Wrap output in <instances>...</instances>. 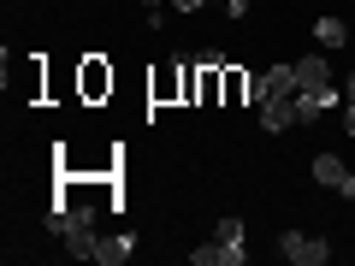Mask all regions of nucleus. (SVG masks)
<instances>
[{
	"label": "nucleus",
	"instance_id": "nucleus-1",
	"mask_svg": "<svg viewBox=\"0 0 355 266\" xmlns=\"http://www.w3.org/2000/svg\"><path fill=\"white\" fill-rule=\"evenodd\" d=\"M279 254H284L291 266H326V260H331V242H326V237H302V231H284V237H279Z\"/></svg>",
	"mask_w": 355,
	"mask_h": 266
},
{
	"label": "nucleus",
	"instance_id": "nucleus-2",
	"mask_svg": "<svg viewBox=\"0 0 355 266\" xmlns=\"http://www.w3.org/2000/svg\"><path fill=\"white\" fill-rule=\"evenodd\" d=\"M331 107H338V89H296V125H314V118H326Z\"/></svg>",
	"mask_w": 355,
	"mask_h": 266
},
{
	"label": "nucleus",
	"instance_id": "nucleus-6",
	"mask_svg": "<svg viewBox=\"0 0 355 266\" xmlns=\"http://www.w3.org/2000/svg\"><path fill=\"white\" fill-rule=\"evenodd\" d=\"M326 83H331L326 53H308V60H296V89H326Z\"/></svg>",
	"mask_w": 355,
	"mask_h": 266
},
{
	"label": "nucleus",
	"instance_id": "nucleus-13",
	"mask_svg": "<svg viewBox=\"0 0 355 266\" xmlns=\"http://www.w3.org/2000/svg\"><path fill=\"white\" fill-rule=\"evenodd\" d=\"M343 136H355V101L343 107Z\"/></svg>",
	"mask_w": 355,
	"mask_h": 266
},
{
	"label": "nucleus",
	"instance_id": "nucleus-12",
	"mask_svg": "<svg viewBox=\"0 0 355 266\" xmlns=\"http://www.w3.org/2000/svg\"><path fill=\"white\" fill-rule=\"evenodd\" d=\"M338 195H343V202H355V172H349V177L338 184Z\"/></svg>",
	"mask_w": 355,
	"mask_h": 266
},
{
	"label": "nucleus",
	"instance_id": "nucleus-14",
	"mask_svg": "<svg viewBox=\"0 0 355 266\" xmlns=\"http://www.w3.org/2000/svg\"><path fill=\"white\" fill-rule=\"evenodd\" d=\"M349 101H355V77H349Z\"/></svg>",
	"mask_w": 355,
	"mask_h": 266
},
{
	"label": "nucleus",
	"instance_id": "nucleus-15",
	"mask_svg": "<svg viewBox=\"0 0 355 266\" xmlns=\"http://www.w3.org/2000/svg\"><path fill=\"white\" fill-rule=\"evenodd\" d=\"M219 6H225V0H219Z\"/></svg>",
	"mask_w": 355,
	"mask_h": 266
},
{
	"label": "nucleus",
	"instance_id": "nucleus-11",
	"mask_svg": "<svg viewBox=\"0 0 355 266\" xmlns=\"http://www.w3.org/2000/svg\"><path fill=\"white\" fill-rule=\"evenodd\" d=\"M178 12H202V6H214V0H172Z\"/></svg>",
	"mask_w": 355,
	"mask_h": 266
},
{
	"label": "nucleus",
	"instance_id": "nucleus-5",
	"mask_svg": "<svg viewBox=\"0 0 355 266\" xmlns=\"http://www.w3.org/2000/svg\"><path fill=\"white\" fill-rule=\"evenodd\" d=\"M279 95H296V65H272V71H261V101H279Z\"/></svg>",
	"mask_w": 355,
	"mask_h": 266
},
{
	"label": "nucleus",
	"instance_id": "nucleus-3",
	"mask_svg": "<svg viewBox=\"0 0 355 266\" xmlns=\"http://www.w3.org/2000/svg\"><path fill=\"white\" fill-rule=\"evenodd\" d=\"M249 260V249H231V242H202V249H190V266H243Z\"/></svg>",
	"mask_w": 355,
	"mask_h": 266
},
{
	"label": "nucleus",
	"instance_id": "nucleus-4",
	"mask_svg": "<svg viewBox=\"0 0 355 266\" xmlns=\"http://www.w3.org/2000/svg\"><path fill=\"white\" fill-rule=\"evenodd\" d=\"M296 125V95H279V101H261V130L279 136V130Z\"/></svg>",
	"mask_w": 355,
	"mask_h": 266
},
{
	"label": "nucleus",
	"instance_id": "nucleus-10",
	"mask_svg": "<svg viewBox=\"0 0 355 266\" xmlns=\"http://www.w3.org/2000/svg\"><path fill=\"white\" fill-rule=\"evenodd\" d=\"M214 237H219V242H231V249H243V237H249V231H243V219H231V213H225V219L214 225Z\"/></svg>",
	"mask_w": 355,
	"mask_h": 266
},
{
	"label": "nucleus",
	"instance_id": "nucleus-9",
	"mask_svg": "<svg viewBox=\"0 0 355 266\" xmlns=\"http://www.w3.org/2000/svg\"><path fill=\"white\" fill-rule=\"evenodd\" d=\"M130 249H137L130 237H101V249H95V260H101V266H125V260H130Z\"/></svg>",
	"mask_w": 355,
	"mask_h": 266
},
{
	"label": "nucleus",
	"instance_id": "nucleus-7",
	"mask_svg": "<svg viewBox=\"0 0 355 266\" xmlns=\"http://www.w3.org/2000/svg\"><path fill=\"white\" fill-rule=\"evenodd\" d=\"M314 42L320 48H343V42H349V24H343V18H314Z\"/></svg>",
	"mask_w": 355,
	"mask_h": 266
},
{
	"label": "nucleus",
	"instance_id": "nucleus-8",
	"mask_svg": "<svg viewBox=\"0 0 355 266\" xmlns=\"http://www.w3.org/2000/svg\"><path fill=\"white\" fill-rule=\"evenodd\" d=\"M343 177H349V172H343V160H338V154H314V184H326V190H338Z\"/></svg>",
	"mask_w": 355,
	"mask_h": 266
}]
</instances>
